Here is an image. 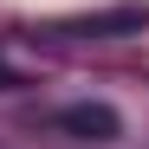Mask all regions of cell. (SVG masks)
<instances>
[{
	"instance_id": "cell-1",
	"label": "cell",
	"mask_w": 149,
	"mask_h": 149,
	"mask_svg": "<svg viewBox=\"0 0 149 149\" xmlns=\"http://www.w3.org/2000/svg\"><path fill=\"white\" fill-rule=\"evenodd\" d=\"M58 130H71L78 143H110V136L123 130V117H117L110 104H65V110H58Z\"/></svg>"
},
{
	"instance_id": "cell-2",
	"label": "cell",
	"mask_w": 149,
	"mask_h": 149,
	"mask_svg": "<svg viewBox=\"0 0 149 149\" xmlns=\"http://www.w3.org/2000/svg\"><path fill=\"white\" fill-rule=\"evenodd\" d=\"M123 26H149V7H117V13H97V19H84L78 33H97V39H110V33H123Z\"/></svg>"
},
{
	"instance_id": "cell-3",
	"label": "cell",
	"mask_w": 149,
	"mask_h": 149,
	"mask_svg": "<svg viewBox=\"0 0 149 149\" xmlns=\"http://www.w3.org/2000/svg\"><path fill=\"white\" fill-rule=\"evenodd\" d=\"M0 91H13V71H7V65H0Z\"/></svg>"
}]
</instances>
